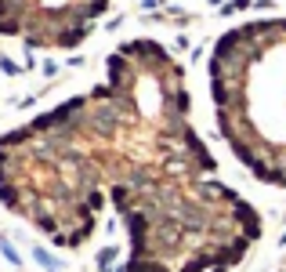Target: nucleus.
Masks as SVG:
<instances>
[{"instance_id":"f257e3e1","label":"nucleus","mask_w":286,"mask_h":272,"mask_svg":"<svg viewBox=\"0 0 286 272\" xmlns=\"http://www.w3.org/2000/svg\"><path fill=\"white\" fill-rule=\"evenodd\" d=\"M112 261H116V247L98 250V268H102V272H112Z\"/></svg>"},{"instance_id":"7ed1b4c3","label":"nucleus","mask_w":286,"mask_h":272,"mask_svg":"<svg viewBox=\"0 0 286 272\" xmlns=\"http://www.w3.org/2000/svg\"><path fill=\"white\" fill-rule=\"evenodd\" d=\"M0 69H4V73H11V77L18 73V66H14V62H8V58H0Z\"/></svg>"},{"instance_id":"f03ea898","label":"nucleus","mask_w":286,"mask_h":272,"mask_svg":"<svg viewBox=\"0 0 286 272\" xmlns=\"http://www.w3.org/2000/svg\"><path fill=\"white\" fill-rule=\"evenodd\" d=\"M0 250H4V258H8L11 265H22V261H18V254H14V247L8 243V239H4V236H0Z\"/></svg>"}]
</instances>
